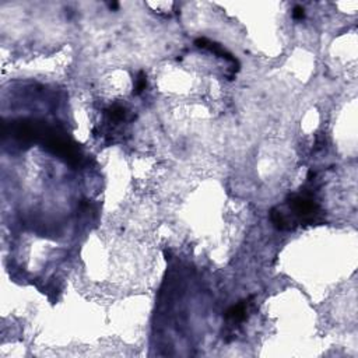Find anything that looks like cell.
<instances>
[{
  "mask_svg": "<svg viewBox=\"0 0 358 358\" xmlns=\"http://www.w3.org/2000/svg\"><path fill=\"white\" fill-rule=\"evenodd\" d=\"M107 116H108L110 122L115 123V125H118V123H120V122H123V120L126 119V116H128V110H125L122 105H112L110 110H107Z\"/></svg>",
  "mask_w": 358,
  "mask_h": 358,
  "instance_id": "cell-4",
  "label": "cell"
},
{
  "mask_svg": "<svg viewBox=\"0 0 358 358\" xmlns=\"http://www.w3.org/2000/svg\"><path fill=\"white\" fill-rule=\"evenodd\" d=\"M288 206L303 224L313 222L315 217L319 214L318 203L313 200L312 193L306 191L301 193H293L288 197Z\"/></svg>",
  "mask_w": 358,
  "mask_h": 358,
  "instance_id": "cell-1",
  "label": "cell"
},
{
  "mask_svg": "<svg viewBox=\"0 0 358 358\" xmlns=\"http://www.w3.org/2000/svg\"><path fill=\"white\" fill-rule=\"evenodd\" d=\"M293 17L295 20H303L305 17V13H303V9L301 6H295L294 10H293Z\"/></svg>",
  "mask_w": 358,
  "mask_h": 358,
  "instance_id": "cell-6",
  "label": "cell"
},
{
  "mask_svg": "<svg viewBox=\"0 0 358 358\" xmlns=\"http://www.w3.org/2000/svg\"><path fill=\"white\" fill-rule=\"evenodd\" d=\"M146 87H147V77H146V74L144 72H140L138 76V79H136V83H135V90H133V94H141V92L146 90Z\"/></svg>",
  "mask_w": 358,
  "mask_h": 358,
  "instance_id": "cell-5",
  "label": "cell"
},
{
  "mask_svg": "<svg viewBox=\"0 0 358 358\" xmlns=\"http://www.w3.org/2000/svg\"><path fill=\"white\" fill-rule=\"evenodd\" d=\"M250 301H252V298L244 300V301H241L237 305H232L231 308L227 309V312H225L224 316H225V321H227V323L230 326H239L241 323H244V322L247 321L249 308L252 305Z\"/></svg>",
  "mask_w": 358,
  "mask_h": 358,
  "instance_id": "cell-2",
  "label": "cell"
},
{
  "mask_svg": "<svg viewBox=\"0 0 358 358\" xmlns=\"http://www.w3.org/2000/svg\"><path fill=\"white\" fill-rule=\"evenodd\" d=\"M108 6H110V10H115V9H118V7H119V4H118V3H115V1H113V3H110Z\"/></svg>",
  "mask_w": 358,
  "mask_h": 358,
  "instance_id": "cell-7",
  "label": "cell"
},
{
  "mask_svg": "<svg viewBox=\"0 0 358 358\" xmlns=\"http://www.w3.org/2000/svg\"><path fill=\"white\" fill-rule=\"evenodd\" d=\"M194 45L197 46V48H202V49H207V51L213 52L214 55L220 56V57L225 59V60H228V62H231L232 64L239 66L238 60H237L235 57H232V55L228 54L222 46L219 45V44H216V42H211V41H209L207 38H197V39L194 41Z\"/></svg>",
  "mask_w": 358,
  "mask_h": 358,
  "instance_id": "cell-3",
  "label": "cell"
}]
</instances>
